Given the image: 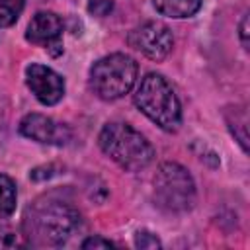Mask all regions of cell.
<instances>
[{
	"instance_id": "9a60e30c",
	"label": "cell",
	"mask_w": 250,
	"mask_h": 250,
	"mask_svg": "<svg viewBox=\"0 0 250 250\" xmlns=\"http://www.w3.org/2000/svg\"><path fill=\"white\" fill-rule=\"evenodd\" d=\"M115 244L107 238H102V236H90L82 242V248H113Z\"/></svg>"
},
{
	"instance_id": "ba28073f",
	"label": "cell",
	"mask_w": 250,
	"mask_h": 250,
	"mask_svg": "<svg viewBox=\"0 0 250 250\" xmlns=\"http://www.w3.org/2000/svg\"><path fill=\"white\" fill-rule=\"evenodd\" d=\"M25 80L35 98L45 105H55L64 96V80L59 72L45 64H29L25 70Z\"/></svg>"
},
{
	"instance_id": "7a4b0ae2",
	"label": "cell",
	"mask_w": 250,
	"mask_h": 250,
	"mask_svg": "<svg viewBox=\"0 0 250 250\" xmlns=\"http://www.w3.org/2000/svg\"><path fill=\"white\" fill-rule=\"evenodd\" d=\"M135 104L150 121H154L164 131H176L182 121L178 96L162 74L148 72L141 80L135 92Z\"/></svg>"
},
{
	"instance_id": "6da1fadb",
	"label": "cell",
	"mask_w": 250,
	"mask_h": 250,
	"mask_svg": "<svg viewBox=\"0 0 250 250\" xmlns=\"http://www.w3.org/2000/svg\"><path fill=\"white\" fill-rule=\"evenodd\" d=\"M102 150L125 170L146 168L154 158L152 145L131 125L121 121L107 123L100 133Z\"/></svg>"
},
{
	"instance_id": "277c9868",
	"label": "cell",
	"mask_w": 250,
	"mask_h": 250,
	"mask_svg": "<svg viewBox=\"0 0 250 250\" xmlns=\"http://www.w3.org/2000/svg\"><path fill=\"white\" fill-rule=\"evenodd\" d=\"M154 201L168 213H184L195 201V184L189 172L176 164L166 162L154 176Z\"/></svg>"
},
{
	"instance_id": "3957f363",
	"label": "cell",
	"mask_w": 250,
	"mask_h": 250,
	"mask_svg": "<svg viewBox=\"0 0 250 250\" xmlns=\"http://www.w3.org/2000/svg\"><path fill=\"white\" fill-rule=\"evenodd\" d=\"M137 62L125 53H113L90 68V88L102 100H117L125 96L137 80Z\"/></svg>"
},
{
	"instance_id": "5bb4252c",
	"label": "cell",
	"mask_w": 250,
	"mask_h": 250,
	"mask_svg": "<svg viewBox=\"0 0 250 250\" xmlns=\"http://www.w3.org/2000/svg\"><path fill=\"white\" fill-rule=\"evenodd\" d=\"M111 10H113V2L111 0H90L88 2V12L98 16V18L107 16Z\"/></svg>"
},
{
	"instance_id": "30bf717a",
	"label": "cell",
	"mask_w": 250,
	"mask_h": 250,
	"mask_svg": "<svg viewBox=\"0 0 250 250\" xmlns=\"http://www.w3.org/2000/svg\"><path fill=\"white\" fill-rule=\"evenodd\" d=\"M156 12L168 18H189L201 8V0H152Z\"/></svg>"
},
{
	"instance_id": "52a82bcc",
	"label": "cell",
	"mask_w": 250,
	"mask_h": 250,
	"mask_svg": "<svg viewBox=\"0 0 250 250\" xmlns=\"http://www.w3.org/2000/svg\"><path fill=\"white\" fill-rule=\"evenodd\" d=\"M20 133L43 145H66L72 137L70 129L64 123H59L41 113H27L20 121Z\"/></svg>"
},
{
	"instance_id": "7c38bea8",
	"label": "cell",
	"mask_w": 250,
	"mask_h": 250,
	"mask_svg": "<svg viewBox=\"0 0 250 250\" xmlns=\"http://www.w3.org/2000/svg\"><path fill=\"white\" fill-rule=\"evenodd\" d=\"M23 10V0H0V27L12 25Z\"/></svg>"
},
{
	"instance_id": "2e32d148",
	"label": "cell",
	"mask_w": 250,
	"mask_h": 250,
	"mask_svg": "<svg viewBox=\"0 0 250 250\" xmlns=\"http://www.w3.org/2000/svg\"><path fill=\"white\" fill-rule=\"evenodd\" d=\"M246 35H248V14H244L242 23H240V39H242L244 49H248V39H246Z\"/></svg>"
},
{
	"instance_id": "8992f818",
	"label": "cell",
	"mask_w": 250,
	"mask_h": 250,
	"mask_svg": "<svg viewBox=\"0 0 250 250\" xmlns=\"http://www.w3.org/2000/svg\"><path fill=\"white\" fill-rule=\"evenodd\" d=\"M129 45L152 61H162L174 47L172 31L162 21H145L129 33Z\"/></svg>"
},
{
	"instance_id": "4fadbf2b",
	"label": "cell",
	"mask_w": 250,
	"mask_h": 250,
	"mask_svg": "<svg viewBox=\"0 0 250 250\" xmlns=\"http://www.w3.org/2000/svg\"><path fill=\"white\" fill-rule=\"evenodd\" d=\"M135 244L137 248H160V240L148 230H139L135 236Z\"/></svg>"
},
{
	"instance_id": "9c48e42d",
	"label": "cell",
	"mask_w": 250,
	"mask_h": 250,
	"mask_svg": "<svg viewBox=\"0 0 250 250\" xmlns=\"http://www.w3.org/2000/svg\"><path fill=\"white\" fill-rule=\"evenodd\" d=\"M61 33H62V20L55 12H37L25 31L27 41L45 45L53 57H57L62 47H61Z\"/></svg>"
},
{
	"instance_id": "8fae6325",
	"label": "cell",
	"mask_w": 250,
	"mask_h": 250,
	"mask_svg": "<svg viewBox=\"0 0 250 250\" xmlns=\"http://www.w3.org/2000/svg\"><path fill=\"white\" fill-rule=\"evenodd\" d=\"M16 197H18V193H16L14 182L8 176L0 174V215L6 217V215H12L14 213V209H16Z\"/></svg>"
},
{
	"instance_id": "5b68a950",
	"label": "cell",
	"mask_w": 250,
	"mask_h": 250,
	"mask_svg": "<svg viewBox=\"0 0 250 250\" xmlns=\"http://www.w3.org/2000/svg\"><path fill=\"white\" fill-rule=\"evenodd\" d=\"M35 227L37 230L51 242H64L70 232L78 225V215L68 205H62L59 201H49L47 205H41L35 215Z\"/></svg>"
}]
</instances>
